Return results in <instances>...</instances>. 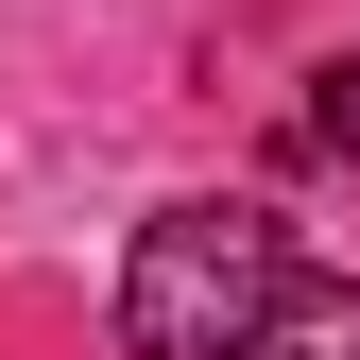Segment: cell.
I'll return each mask as SVG.
<instances>
[{"instance_id":"1","label":"cell","mask_w":360,"mask_h":360,"mask_svg":"<svg viewBox=\"0 0 360 360\" xmlns=\"http://www.w3.org/2000/svg\"><path fill=\"white\" fill-rule=\"evenodd\" d=\"M275 275H292V223L240 206V189H189L120 257V343L138 360H240V326L275 309Z\"/></svg>"},{"instance_id":"2","label":"cell","mask_w":360,"mask_h":360,"mask_svg":"<svg viewBox=\"0 0 360 360\" xmlns=\"http://www.w3.org/2000/svg\"><path fill=\"white\" fill-rule=\"evenodd\" d=\"M240 360H360V275H275V309L240 326Z\"/></svg>"},{"instance_id":"3","label":"cell","mask_w":360,"mask_h":360,"mask_svg":"<svg viewBox=\"0 0 360 360\" xmlns=\"http://www.w3.org/2000/svg\"><path fill=\"white\" fill-rule=\"evenodd\" d=\"M292 155H360V69H309V103H292Z\"/></svg>"}]
</instances>
